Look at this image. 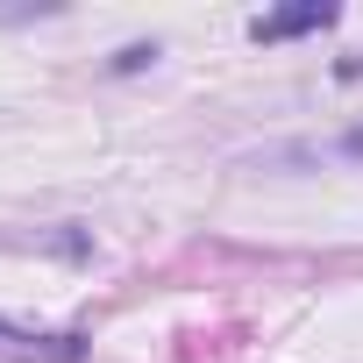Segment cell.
Wrapping results in <instances>:
<instances>
[{
    "label": "cell",
    "mask_w": 363,
    "mask_h": 363,
    "mask_svg": "<svg viewBox=\"0 0 363 363\" xmlns=\"http://www.w3.org/2000/svg\"><path fill=\"white\" fill-rule=\"evenodd\" d=\"M328 22H335L328 0H299V8L257 15V22H250V36H257V43H285V36H306V29H328Z\"/></svg>",
    "instance_id": "cell-1"
},
{
    "label": "cell",
    "mask_w": 363,
    "mask_h": 363,
    "mask_svg": "<svg viewBox=\"0 0 363 363\" xmlns=\"http://www.w3.org/2000/svg\"><path fill=\"white\" fill-rule=\"evenodd\" d=\"M0 356H72V349H50L43 335L15 328V320H0Z\"/></svg>",
    "instance_id": "cell-2"
}]
</instances>
